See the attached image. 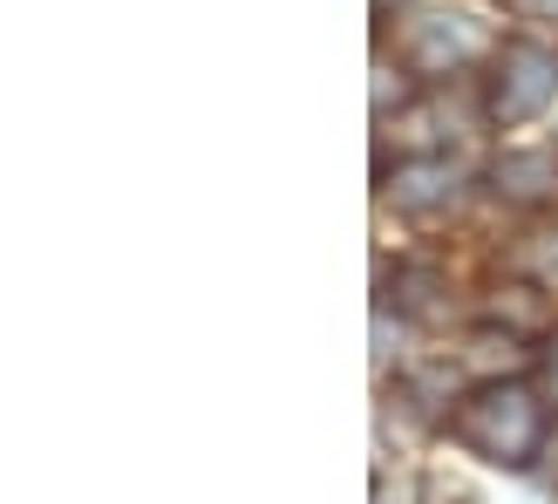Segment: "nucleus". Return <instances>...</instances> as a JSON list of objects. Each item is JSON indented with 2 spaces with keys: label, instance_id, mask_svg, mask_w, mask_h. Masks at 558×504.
Listing matches in <instances>:
<instances>
[{
  "label": "nucleus",
  "instance_id": "1",
  "mask_svg": "<svg viewBox=\"0 0 558 504\" xmlns=\"http://www.w3.org/2000/svg\"><path fill=\"white\" fill-rule=\"evenodd\" d=\"M450 430H457L463 451H477L484 464L524 470V464L538 457V443H545V403L524 382L490 375L477 396H463V409L450 416Z\"/></svg>",
  "mask_w": 558,
  "mask_h": 504
},
{
  "label": "nucleus",
  "instance_id": "2",
  "mask_svg": "<svg viewBox=\"0 0 558 504\" xmlns=\"http://www.w3.org/2000/svg\"><path fill=\"white\" fill-rule=\"evenodd\" d=\"M551 96H558V55H545L538 41L497 48V62H490V117L497 123H532Z\"/></svg>",
  "mask_w": 558,
  "mask_h": 504
},
{
  "label": "nucleus",
  "instance_id": "3",
  "mask_svg": "<svg viewBox=\"0 0 558 504\" xmlns=\"http://www.w3.org/2000/svg\"><path fill=\"white\" fill-rule=\"evenodd\" d=\"M477 48H484L477 21H463V14H429V21H415V35H409V62L423 69V75H450V69H463Z\"/></svg>",
  "mask_w": 558,
  "mask_h": 504
},
{
  "label": "nucleus",
  "instance_id": "4",
  "mask_svg": "<svg viewBox=\"0 0 558 504\" xmlns=\"http://www.w3.org/2000/svg\"><path fill=\"white\" fill-rule=\"evenodd\" d=\"M388 199H396V212H409V218H436V212L457 205V171L442 157H415V164H402V171L388 178Z\"/></svg>",
  "mask_w": 558,
  "mask_h": 504
},
{
  "label": "nucleus",
  "instance_id": "5",
  "mask_svg": "<svg viewBox=\"0 0 558 504\" xmlns=\"http://www.w3.org/2000/svg\"><path fill=\"white\" fill-rule=\"evenodd\" d=\"M497 191H505L511 205H545L558 199V164L545 151H511V157H497Z\"/></svg>",
  "mask_w": 558,
  "mask_h": 504
},
{
  "label": "nucleus",
  "instance_id": "6",
  "mask_svg": "<svg viewBox=\"0 0 558 504\" xmlns=\"http://www.w3.org/2000/svg\"><path fill=\"white\" fill-rule=\"evenodd\" d=\"M497 321H505L511 334H551V300L532 287V279H518V287H497Z\"/></svg>",
  "mask_w": 558,
  "mask_h": 504
},
{
  "label": "nucleus",
  "instance_id": "7",
  "mask_svg": "<svg viewBox=\"0 0 558 504\" xmlns=\"http://www.w3.org/2000/svg\"><path fill=\"white\" fill-rule=\"evenodd\" d=\"M436 293H442V279H436L429 266H402V273H396V300L409 307V314H423V321H442L450 307H442Z\"/></svg>",
  "mask_w": 558,
  "mask_h": 504
},
{
  "label": "nucleus",
  "instance_id": "8",
  "mask_svg": "<svg viewBox=\"0 0 558 504\" xmlns=\"http://www.w3.org/2000/svg\"><path fill=\"white\" fill-rule=\"evenodd\" d=\"M518 266H532L538 279H558V226H538L532 239L518 245Z\"/></svg>",
  "mask_w": 558,
  "mask_h": 504
},
{
  "label": "nucleus",
  "instance_id": "9",
  "mask_svg": "<svg viewBox=\"0 0 558 504\" xmlns=\"http://www.w3.org/2000/svg\"><path fill=\"white\" fill-rule=\"evenodd\" d=\"M518 21H558V0H511Z\"/></svg>",
  "mask_w": 558,
  "mask_h": 504
},
{
  "label": "nucleus",
  "instance_id": "10",
  "mask_svg": "<svg viewBox=\"0 0 558 504\" xmlns=\"http://www.w3.org/2000/svg\"><path fill=\"white\" fill-rule=\"evenodd\" d=\"M545 382H551V403H558V355H551V369H545Z\"/></svg>",
  "mask_w": 558,
  "mask_h": 504
},
{
  "label": "nucleus",
  "instance_id": "11",
  "mask_svg": "<svg viewBox=\"0 0 558 504\" xmlns=\"http://www.w3.org/2000/svg\"><path fill=\"white\" fill-rule=\"evenodd\" d=\"M381 8H388V0H381Z\"/></svg>",
  "mask_w": 558,
  "mask_h": 504
}]
</instances>
